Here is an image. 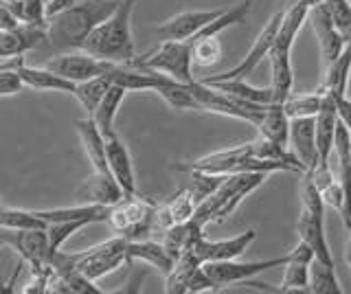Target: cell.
Listing matches in <instances>:
<instances>
[{
  "label": "cell",
  "instance_id": "52",
  "mask_svg": "<svg viewBox=\"0 0 351 294\" xmlns=\"http://www.w3.org/2000/svg\"><path fill=\"white\" fill-rule=\"evenodd\" d=\"M349 5H351V0H349Z\"/></svg>",
  "mask_w": 351,
  "mask_h": 294
},
{
  "label": "cell",
  "instance_id": "38",
  "mask_svg": "<svg viewBox=\"0 0 351 294\" xmlns=\"http://www.w3.org/2000/svg\"><path fill=\"white\" fill-rule=\"evenodd\" d=\"M93 224L90 220H71V222H53L47 226V235H49V246H51V253H58L62 250V246L69 242V239L82 231L84 226Z\"/></svg>",
  "mask_w": 351,
  "mask_h": 294
},
{
  "label": "cell",
  "instance_id": "33",
  "mask_svg": "<svg viewBox=\"0 0 351 294\" xmlns=\"http://www.w3.org/2000/svg\"><path fill=\"white\" fill-rule=\"evenodd\" d=\"M49 224L38 217L31 209H14V206L0 204V228L5 231H20V228H47Z\"/></svg>",
  "mask_w": 351,
  "mask_h": 294
},
{
  "label": "cell",
  "instance_id": "34",
  "mask_svg": "<svg viewBox=\"0 0 351 294\" xmlns=\"http://www.w3.org/2000/svg\"><path fill=\"white\" fill-rule=\"evenodd\" d=\"M191 42V60L195 69H208L222 60V45L217 36H200Z\"/></svg>",
  "mask_w": 351,
  "mask_h": 294
},
{
  "label": "cell",
  "instance_id": "21",
  "mask_svg": "<svg viewBox=\"0 0 351 294\" xmlns=\"http://www.w3.org/2000/svg\"><path fill=\"white\" fill-rule=\"evenodd\" d=\"M338 127V112L334 95L323 90L321 110L316 112V149H318V165L329 160V154L334 151V138Z\"/></svg>",
  "mask_w": 351,
  "mask_h": 294
},
{
  "label": "cell",
  "instance_id": "6",
  "mask_svg": "<svg viewBox=\"0 0 351 294\" xmlns=\"http://www.w3.org/2000/svg\"><path fill=\"white\" fill-rule=\"evenodd\" d=\"M128 261V237L114 235L93 248L75 253V270L84 272L88 279L99 281L110 272H117Z\"/></svg>",
  "mask_w": 351,
  "mask_h": 294
},
{
  "label": "cell",
  "instance_id": "13",
  "mask_svg": "<svg viewBox=\"0 0 351 294\" xmlns=\"http://www.w3.org/2000/svg\"><path fill=\"white\" fill-rule=\"evenodd\" d=\"M222 12L224 9H193V12L176 14L173 18L165 20L162 25L154 29V36L160 42L162 40H191L200 34L208 23H213Z\"/></svg>",
  "mask_w": 351,
  "mask_h": 294
},
{
  "label": "cell",
  "instance_id": "1",
  "mask_svg": "<svg viewBox=\"0 0 351 294\" xmlns=\"http://www.w3.org/2000/svg\"><path fill=\"white\" fill-rule=\"evenodd\" d=\"M121 0H80L77 5L47 18V42L40 51L49 56L80 51L88 34L114 12Z\"/></svg>",
  "mask_w": 351,
  "mask_h": 294
},
{
  "label": "cell",
  "instance_id": "12",
  "mask_svg": "<svg viewBox=\"0 0 351 294\" xmlns=\"http://www.w3.org/2000/svg\"><path fill=\"white\" fill-rule=\"evenodd\" d=\"M252 156V143L244 145H235L228 149H219L211 151V154L200 156L189 162H178V165H171L176 171H206V173H237L241 171L244 160Z\"/></svg>",
  "mask_w": 351,
  "mask_h": 294
},
{
  "label": "cell",
  "instance_id": "8",
  "mask_svg": "<svg viewBox=\"0 0 351 294\" xmlns=\"http://www.w3.org/2000/svg\"><path fill=\"white\" fill-rule=\"evenodd\" d=\"M290 261L288 253L274 259H259V261H239V259H224V261H204L202 268L206 275L215 281V286L222 290L233 283H248L261 272L270 268H283Z\"/></svg>",
  "mask_w": 351,
  "mask_h": 294
},
{
  "label": "cell",
  "instance_id": "26",
  "mask_svg": "<svg viewBox=\"0 0 351 294\" xmlns=\"http://www.w3.org/2000/svg\"><path fill=\"white\" fill-rule=\"evenodd\" d=\"M292 51H283V49H270L268 53V62H270V73H272V82L270 88L274 93V103H283L288 97L292 95V62H290Z\"/></svg>",
  "mask_w": 351,
  "mask_h": 294
},
{
  "label": "cell",
  "instance_id": "18",
  "mask_svg": "<svg viewBox=\"0 0 351 294\" xmlns=\"http://www.w3.org/2000/svg\"><path fill=\"white\" fill-rule=\"evenodd\" d=\"M288 145L294 151V156L305 165V169H314L318 165L316 117H296V119H290Z\"/></svg>",
  "mask_w": 351,
  "mask_h": 294
},
{
  "label": "cell",
  "instance_id": "45",
  "mask_svg": "<svg viewBox=\"0 0 351 294\" xmlns=\"http://www.w3.org/2000/svg\"><path fill=\"white\" fill-rule=\"evenodd\" d=\"M18 25H22V20L11 12L7 0H0V29H16Z\"/></svg>",
  "mask_w": 351,
  "mask_h": 294
},
{
  "label": "cell",
  "instance_id": "15",
  "mask_svg": "<svg viewBox=\"0 0 351 294\" xmlns=\"http://www.w3.org/2000/svg\"><path fill=\"white\" fill-rule=\"evenodd\" d=\"M125 195V191L121 189V184L114 180V176L110 171H97L84 180V184L75 191L77 204H101V206H112Z\"/></svg>",
  "mask_w": 351,
  "mask_h": 294
},
{
  "label": "cell",
  "instance_id": "51",
  "mask_svg": "<svg viewBox=\"0 0 351 294\" xmlns=\"http://www.w3.org/2000/svg\"><path fill=\"white\" fill-rule=\"evenodd\" d=\"M292 3H296V0H292Z\"/></svg>",
  "mask_w": 351,
  "mask_h": 294
},
{
  "label": "cell",
  "instance_id": "35",
  "mask_svg": "<svg viewBox=\"0 0 351 294\" xmlns=\"http://www.w3.org/2000/svg\"><path fill=\"white\" fill-rule=\"evenodd\" d=\"M323 103V90L318 88L316 93H305V95H290L283 101V110L290 119L296 117H316Z\"/></svg>",
  "mask_w": 351,
  "mask_h": 294
},
{
  "label": "cell",
  "instance_id": "22",
  "mask_svg": "<svg viewBox=\"0 0 351 294\" xmlns=\"http://www.w3.org/2000/svg\"><path fill=\"white\" fill-rule=\"evenodd\" d=\"M334 151L338 156V171H340L338 182L343 184L345 191V209L340 211V217H343V224L349 231L351 228V130L345 127L340 121L336 127Z\"/></svg>",
  "mask_w": 351,
  "mask_h": 294
},
{
  "label": "cell",
  "instance_id": "3",
  "mask_svg": "<svg viewBox=\"0 0 351 294\" xmlns=\"http://www.w3.org/2000/svg\"><path fill=\"white\" fill-rule=\"evenodd\" d=\"M266 178H268V173H259V171L228 173L224 182L219 184L206 200H202L195 206L193 220H197L202 226L226 220V217L241 204V200H244L248 193L255 191L257 187H261Z\"/></svg>",
  "mask_w": 351,
  "mask_h": 294
},
{
  "label": "cell",
  "instance_id": "17",
  "mask_svg": "<svg viewBox=\"0 0 351 294\" xmlns=\"http://www.w3.org/2000/svg\"><path fill=\"white\" fill-rule=\"evenodd\" d=\"M106 160H108V169L114 176V180L121 184V189L125 191V195H134L136 193V173L134 165H132V156L130 149L114 132L106 134Z\"/></svg>",
  "mask_w": 351,
  "mask_h": 294
},
{
  "label": "cell",
  "instance_id": "16",
  "mask_svg": "<svg viewBox=\"0 0 351 294\" xmlns=\"http://www.w3.org/2000/svg\"><path fill=\"white\" fill-rule=\"evenodd\" d=\"M257 239V231H248L233 235V237H226V239H206L202 237L200 242L193 246V255L197 257L204 264V261H224V259H239L241 255L246 253L248 246Z\"/></svg>",
  "mask_w": 351,
  "mask_h": 294
},
{
  "label": "cell",
  "instance_id": "4",
  "mask_svg": "<svg viewBox=\"0 0 351 294\" xmlns=\"http://www.w3.org/2000/svg\"><path fill=\"white\" fill-rule=\"evenodd\" d=\"M132 66L156 71L178 79L182 84H193V60H191V42L189 40H162L160 45L145 53L143 58H134Z\"/></svg>",
  "mask_w": 351,
  "mask_h": 294
},
{
  "label": "cell",
  "instance_id": "39",
  "mask_svg": "<svg viewBox=\"0 0 351 294\" xmlns=\"http://www.w3.org/2000/svg\"><path fill=\"white\" fill-rule=\"evenodd\" d=\"M299 195H301V209L305 211H312L316 215H323L325 217V200L321 195V189L316 187L310 171H303L301 173V184H299Z\"/></svg>",
  "mask_w": 351,
  "mask_h": 294
},
{
  "label": "cell",
  "instance_id": "30",
  "mask_svg": "<svg viewBox=\"0 0 351 294\" xmlns=\"http://www.w3.org/2000/svg\"><path fill=\"white\" fill-rule=\"evenodd\" d=\"M349 77H351V47L345 45V51L329 66L323 69V82L318 88L329 90L332 95H345Z\"/></svg>",
  "mask_w": 351,
  "mask_h": 294
},
{
  "label": "cell",
  "instance_id": "47",
  "mask_svg": "<svg viewBox=\"0 0 351 294\" xmlns=\"http://www.w3.org/2000/svg\"><path fill=\"white\" fill-rule=\"evenodd\" d=\"M345 257H347V264L351 268V228L347 231V248H345Z\"/></svg>",
  "mask_w": 351,
  "mask_h": 294
},
{
  "label": "cell",
  "instance_id": "23",
  "mask_svg": "<svg viewBox=\"0 0 351 294\" xmlns=\"http://www.w3.org/2000/svg\"><path fill=\"white\" fill-rule=\"evenodd\" d=\"M128 261H145L152 268H156L162 277H167L176 266V259L167 253L162 242L154 239H128Z\"/></svg>",
  "mask_w": 351,
  "mask_h": 294
},
{
  "label": "cell",
  "instance_id": "25",
  "mask_svg": "<svg viewBox=\"0 0 351 294\" xmlns=\"http://www.w3.org/2000/svg\"><path fill=\"white\" fill-rule=\"evenodd\" d=\"M75 130H77V134H80V140L93 169L110 171L108 160H106V136L101 134V130L97 127V123L90 117H86V119H80V121H75Z\"/></svg>",
  "mask_w": 351,
  "mask_h": 294
},
{
  "label": "cell",
  "instance_id": "24",
  "mask_svg": "<svg viewBox=\"0 0 351 294\" xmlns=\"http://www.w3.org/2000/svg\"><path fill=\"white\" fill-rule=\"evenodd\" d=\"M202 237H204V226L191 217V220H186V222L169 226L167 231L162 233L160 242H162L165 248H167V253L173 259H178L180 255L193 250V246L200 242Z\"/></svg>",
  "mask_w": 351,
  "mask_h": 294
},
{
  "label": "cell",
  "instance_id": "31",
  "mask_svg": "<svg viewBox=\"0 0 351 294\" xmlns=\"http://www.w3.org/2000/svg\"><path fill=\"white\" fill-rule=\"evenodd\" d=\"M110 86H112V79H110V71H108L106 75H99V77L80 82V84H77L75 93H73V97L82 103V108L88 112V117H90Z\"/></svg>",
  "mask_w": 351,
  "mask_h": 294
},
{
  "label": "cell",
  "instance_id": "2",
  "mask_svg": "<svg viewBox=\"0 0 351 294\" xmlns=\"http://www.w3.org/2000/svg\"><path fill=\"white\" fill-rule=\"evenodd\" d=\"M136 0H121V5L104 23H99L84 40L82 51L97 60L112 64H130L136 58L132 38V14Z\"/></svg>",
  "mask_w": 351,
  "mask_h": 294
},
{
  "label": "cell",
  "instance_id": "41",
  "mask_svg": "<svg viewBox=\"0 0 351 294\" xmlns=\"http://www.w3.org/2000/svg\"><path fill=\"white\" fill-rule=\"evenodd\" d=\"M14 62H16V58L7 60L3 66H0V99H3V97H14V95L22 93V88H25L20 75L14 69Z\"/></svg>",
  "mask_w": 351,
  "mask_h": 294
},
{
  "label": "cell",
  "instance_id": "29",
  "mask_svg": "<svg viewBox=\"0 0 351 294\" xmlns=\"http://www.w3.org/2000/svg\"><path fill=\"white\" fill-rule=\"evenodd\" d=\"M204 84L213 86V88L219 93L239 97V99H244V101H252L259 106L274 103V93L270 86H266V88H257V86H250L246 79H222V82H204Z\"/></svg>",
  "mask_w": 351,
  "mask_h": 294
},
{
  "label": "cell",
  "instance_id": "5",
  "mask_svg": "<svg viewBox=\"0 0 351 294\" xmlns=\"http://www.w3.org/2000/svg\"><path fill=\"white\" fill-rule=\"evenodd\" d=\"M154 213H156V202L141 198L138 193L123 195L117 204L110 206L106 224H110L117 235L145 239L154 231Z\"/></svg>",
  "mask_w": 351,
  "mask_h": 294
},
{
  "label": "cell",
  "instance_id": "37",
  "mask_svg": "<svg viewBox=\"0 0 351 294\" xmlns=\"http://www.w3.org/2000/svg\"><path fill=\"white\" fill-rule=\"evenodd\" d=\"M191 176L189 184H186V189L193 195L195 204H200L202 200H206L208 195H211L219 184L224 182V178L228 173H206V171H186Z\"/></svg>",
  "mask_w": 351,
  "mask_h": 294
},
{
  "label": "cell",
  "instance_id": "48",
  "mask_svg": "<svg viewBox=\"0 0 351 294\" xmlns=\"http://www.w3.org/2000/svg\"><path fill=\"white\" fill-rule=\"evenodd\" d=\"M307 3V7H314V5H321V3H325V0H305Z\"/></svg>",
  "mask_w": 351,
  "mask_h": 294
},
{
  "label": "cell",
  "instance_id": "32",
  "mask_svg": "<svg viewBox=\"0 0 351 294\" xmlns=\"http://www.w3.org/2000/svg\"><path fill=\"white\" fill-rule=\"evenodd\" d=\"M310 292L314 294H343L336 266H327L321 259H312L310 264Z\"/></svg>",
  "mask_w": 351,
  "mask_h": 294
},
{
  "label": "cell",
  "instance_id": "49",
  "mask_svg": "<svg viewBox=\"0 0 351 294\" xmlns=\"http://www.w3.org/2000/svg\"><path fill=\"white\" fill-rule=\"evenodd\" d=\"M347 45H349V47H351V36H349V40H347Z\"/></svg>",
  "mask_w": 351,
  "mask_h": 294
},
{
  "label": "cell",
  "instance_id": "11",
  "mask_svg": "<svg viewBox=\"0 0 351 294\" xmlns=\"http://www.w3.org/2000/svg\"><path fill=\"white\" fill-rule=\"evenodd\" d=\"M47 42V20L44 23H22L16 29H0V60L22 58L31 51H40Z\"/></svg>",
  "mask_w": 351,
  "mask_h": 294
},
{
  "label": "cell",
  "instance_id": "7",
  "mask_svg": "<svg viewBox=\"0 0 351 294\" xmlns=\"http://www.w3.org/2000/svg\"><path fill=\"white\" fill-rule=\"evenodd\" d=\"M0 239L5 246H11L20 259L31 268L33 277L51 270V246L47 228H20V231H5L0 228Z\"/></svg>",
  "mask_w": 351,
  "mask_h": 294
},
{
  "label": "cell",
  "instance_id": "40",
  "mask_svg": "<svg viewBox=\"0 0 351 294\" xmlns=\"http://www.w3.org/2000/svg\"><path fill=\"white\" fill-rule=\"evenodd\" d=\"M325 7H327L334 27L340 31V36H343L347 42L351 36V5H349V0H325Z\"/></svg>",
  "mask_w": 351,
  "mask_h": 294
},
{
  "label": "cell",
  "instance_id": "46",
  "mask_svg": "<svg viewBox=\"0 0 351 294\" xmlns=\"http://www.w3.org/2000/svg\"><path fill=\"white\" fill-rule=\"evenodd\" d=\"M77 3H80V0H49V5H47V18L60 14V12H64V9H69V7H73Z\"/></svg>",
  "mask_w": 351,
  "mask_h": 294
},
{
  "label": "cell",
  "instance_id": "43",
  "mask_svg": "<svg viewBox=\"0 0 351 294\" xmlns=\"http://www.w3.org/2000/svg\"><path fill=\"white\" fill-rule=\"evenodd\" d=\"M323 200H325V206H332L338 213L345 209V191H343V184L338 182V178L334 182H329L327 187L321 191Z\"/></svg>",
  "mask_w": 351,
  "mask_h": 294
},
{
  "label": "cell",
  "instance_id": "36",
  "mask_svg": "<svg viewBox=\"0 0 351 294\" xmlns=\"http://www.w3.org/2000/svg\"><path fill=\"white\" fill-rule=\"evenodd\" d=\"M277 292H310V264L288 261L283 266V279Z\"/></svg>",
  "mask_w": 351,
  "mask_h": 294
},
{
  "label": "cell",
  "instance_id": "50",
  "mask_svg": "<svg viewBox=\"0 0 351 294\" xmlns=\"http://www.w3.org/2000/svg\"><path fill=\"white\" fill-rule=\"evenodd\" d=\"M0 204H3V198H0Z\"/></svg>",
  "mask_w": 351,
  "mask_h": 294
},
{
  "label": "cell",
  "instance_id": "9",
  "mask_svg": "<svg viewBox=\"0 0 351 294\" xmlns=\"http://www.w3.org/2000/svg\"><path fill=\"white\" fill-rule=\"evenodd\" d=\"M283 12L285 9H279V12H274L268 23L263 25V29L257 34L255 42H252V47L248 49V53L244 56L239 64H235L233 69H228L224 73H217L213 77H206L202 82H222V79H246L248 75L255 71L261 60L268 58V53L274 45V38H277V31H279V25H281V18H283Z\"/></svg>",
  "mask_w": 351,
  "mask_h": 294
},
{
  "label": "cell",
  "instance_id": "19",
  "mask_svg": "<svg viewBox=\"0 0 351 294\" xmlns=\"http://www.w3.org/2000/svg\"><path fill=\"white\" fill-rule=\"evenodd\" d=\"M296 233H299L301 242H305L312 248L314 259H321L323 264L334 266L332 250H329L327 237H325V217L323 215H316L312 211L301 209L299 220H296Z\"/></svg>",
  "mask_w": 351,
  "mask_h": 294
},
{
  "label": "cell",
  "instance_id": "44",
  "mask_svg": "<svg viewBox=\"0 0 351 294\" xmlns=\"http://www.w3.org/2000/svg\"><path fill=\"white\" fill-rule=\"evenodd\" d=\"M334 101H336L338 121L351 130V99H347L345 95H334Z\"/></svg>",
  "mask_w": 351,
  "mask_h": 294
},
{
  "label": "cell",
  "instance_id": "20",
  "mask_svg": "<svg viewBox=\"0 0 351 294\" xmlns=\"http://www.w3.org/2000/svg\"><path fill=\"white\" fill-rule=\"evenodd\" d=\"M14 69L20 75L22 84L25 88H33V90H55V93H69L73 95L77 84L69 82L62 75L53 73L47 66H29V64L22 62V58H16L14 62Z\"/></svg>",
  "mask_w": 351,
  "mask_h": 294
},
{
  "label": "cell",
  "instance_id": "42",
  "mask_svg": "<svg viewBox=\"0 0 351 294\" xmlns=\"http://www.w3.org/2000/svg\"><path fill=\"white\" fill-rule=\"evenodd\" d=\"M219 288L215 286V281L206 275V270L200 266L193 270V275L186 281V292L184 294H197V292H217Z\"/></svg>",
  "mask_w": 351,
  "mask_h": 294
},
{
  "label": "cell",
  "instance_id": "14",
  "mask_svg": "<svg viewBox=\"0 0 351 294\" xmlns=\"http://www.w3.org/2000/svg\"><path fill=\"white\" fill-rule=\"evenodd\" d=\"M307 18H310L312 29H314V34H316L318 51H321V64H323V69H325V66H329V64H332L340 56V53L345 51L347 42H345L343 36H340V31L334 27L325 3L310 7V14H307Z\"/></svg>",
  "mask_w": 351,
  "mask_h": 294
},
{
  "label": "cell",
  "instance_id": "27",
  "mask_svg": "<svg viewBox=\"0 0 351 294\" xmlns=\"http://www.w3.org/2000/svg\"><path fill=\"white\" fill-rule=\"evenodd\" d=\"M255 127H257L259 136L272 140V143L288 145V138H290V117L285 114L283 103H270V106H266V110H263L259 123Z\"/></svg>",
  "mask_w": 351,
  "mask_h": 294
},
{
  "label": "cell",
  "instance_id": "28",
  "mask_svg": "<svg viewBox=\"0 0 351 294\" xmlns=\"http://www.w3.org/2000/svg\"><path fill=\"white\" fill-rule=\"evenodd\" d=\"M128 90L123 88L121 84H114L106 90V95L101 97V101L95 108V112L90 114V119L97 123V127L101 130V134H110L114 132V121H117V114H119V108L123 103Z\"/></svg>",
  "mask_w": 351,
  "mask_h": 294
},
{
  "label": "cell",
  "instance_id": "10",
  "mask_svg": "<svg viewBox=\"0 0 351 294\" xmlns=\"http://www.w3.org/2000/svg\"><path fill=\"white\" fill-rule=\"evenodd\" d=\"M47 69H51L53 73L62 75L69 82H86V79H93L99 77V75H106L110 69L114 66L112 62H104V60H97L93 56H88L82 49L80 51H69V53H58L53 56L47 64Z\"/></svg>",
  "mask_w": 351,
  "mask_h": 294
}]
</instances>
